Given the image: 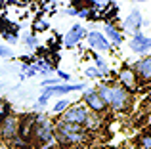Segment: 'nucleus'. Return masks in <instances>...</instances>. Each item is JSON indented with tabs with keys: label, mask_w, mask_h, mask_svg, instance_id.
<instances>
[{
	"label": "nucleus",
	"mask_w": 151,
	"mask_h": 149,
	"mask_svg": "<svg viewBox=\"0 0 151 149\" xmlns=\"http://www.w3.org/2000/svg\"><path fill=\"white\" fill-rule=\"evenodd\" d=\"M96 92L105 101L107 109H111L115 113H126L130 109V105H132V96L122 86H119L117 82H111V80L101 82L96 88Z\"/></svg>",
	"instance_id": "1"
},
{
	"label": "nucleus",
	"mask_w": 151,
	"mask_h": 149,
	"mask_svg": "<svg viewBox=\"0 0 151 149\" xmlns=\"http://www.w3.org/2000/svg\"><path fill=\"white\" fill-rule=\"evenodd\" d=\"M54 130H55V143H59L63 147H81L90 138V134L86 132L84 126L63 122L59 119L54 122Z\"/></svg>",
	"instance_id": "2"
},
{
	"label": "nucleus",
	"mask_w": 151,
	"mask_h": 149,
	"mask_svg": "<svg viewBox=\"0 0 151 149\" xmlns=\"http://www.w3.org/2000/svg\"><path fill=\"white\" fill-rule=\"evenodd\" d=\"M33 142L40 149H52L55 145V130L54 122L44 113H35V128H33Z\"/></svg>",
	"instance_id": "3"
},
{
	"label": "nucleus",
	"mask_w": 151,
	"mask_h": 149,
	"mask_svg": "<svg viewBox=\"0 0 151 149\" xmlns=\"http://www.w3.org/2000/svg\"><path fill=\"white\" fill-rule=\"evenodd\" d=\"M90 117V111L84 103H73L65 109V111L59 115V120L63 122H71V124H78V126H84L86 120Z\"/></svg>",
	"instance_id": "4"
},
{
	"label": "nucleus",
	"mask_w": 151,
	"mask_h": 149,
	"mask_svg": "<svg viewBox=\"0 0 151 149\" xmlns=\"http://www.w3.org/2000/svg\"><path fill=\"white\" fill-rule=\"evenodd\" d=\"M17 126H19V119L15 115H8L0 120V142L12 143L17 138Z\"/></svg>",
	"instance_id": "5"
},
{
	"label": "nucleus",
	"mask_w": 151,
	"mask_h": 149,
	"mask_svg": "<svg viewBox=\"0 0 151 149\" xmlns=\"http://www.w3.org/2000/svg\"><path fill=\"white\" fill-rule=\"evenodd\" d=\"M82 101H84V105L88 107L90 113H96V115H100V117H103L107 113V105H105V101L100 97V94L96 92V88L84 90V94H82Z\"/></svg>",
	"instance_id": "6"
},
{
	"label": "nucleus",
	"mask_w": 151,
	"mask_h": 149,
	"mask_svg": "<svg viewBox=\"0 0 151 149\" xmlns=\"http://www.w3.org/2000/svg\"><path fill=\"white\" fill-rule=\"evenodd\" d=\"M117 84L122 86L128 94H132V92L138 90L140 82H138V77H136V73H134V69L128 67V65H124V67L119 71V74H117Z\"/></svg>",
	"instance_id": "7"
},
{
	"label": "nucleus",
	"mask_w": 151,
	"mask_h": 149,
	"mask_svg": "<svg viewBox=\"0 0 151 149\" xmlns=\"http://www.w3.org/2000/svg\"><path fill=\"white\" fill-rule=\"evenodd\" d=\"M134 73L140 84H151V56H144L134 63Z\"/></svg>",
	"instance_id": "8"
},
{
	"label": "nucleus",
	"mask_w": 151,
	"mask_h": 149,
	"mask_svg": "<svg viewBox=\"0 0 151 149\" xmlns=\"http://www.w3.org/2000/svg\"><path fill=\"white\" fill-rule=\"evenodd\" d=\"M33 128H35V113L21 117L17 126V138L25 143H33Z\"/></svg>",
	"instance_id": "9"
},
{
	"label": "nucleus",
	"mask_w": 151,
	"mask_h": 149,
	"mask_svg": "<svg viewBox=\"0 0 151 149\" xmlns=\"http://www.w3.org/2000/svg\"><path fill=\"white\" fill-rule=\"evenodd\" d=\"M78 90H84V82H81V84H55V86H48V88L42 90V94H46L48 97H52V96H67L69 92H78Z\"/></svg>",
	"instance_id": "10"
},
{
	"label": "nucleus",
	"mask_w": 151,
	"mask_h": 149,
	"mask_svg": "<svg viewBox=\"0 0 151 149\" xmlns=\"http://www.w3.org/2000/svg\"><path fill=\"white\" fill-rule=\"evenodd\" d=\"M128 46H130V50H132L134 54H147V52H151V38L138 31V33L132 37V40H130Z\"/></svg>",
	"instance_id": "11"
},
{
	"label": "nucleus",
	"mask_w": 151,
	"mask_h": 149,
	"mask_svg": "<svg viewBox=\"0 0 151 149\" xmlns=\"http://www.w3.org/2000/svg\"><path fill=\"white\" fill-rule=\"evenodd\" d=\"M86 34H88V31L82 25H75V27H71V31L63 37V44H65L67 48H75L82 38H86Z\"/></svg>",
	"instance_id": "12"
},
{
	"label": "nucleus",
	"mask_w": 151,
	"mask_h": 149,
	"mask_svg": "<svg viewBox=\"0 0 151 149\" xmlns=\"http://www.w3.org/2000/svg\"><path fill=\"white\" fill-rule=\"evenodd\" d=\"M86 40H88V44L92 46V48H96L98 52H107V50L111 48V44L107 42V38L103 37L100 31H88V34H86Z\"/></svg>",
	"instance_id": "13"
},
{
	"label": "nucleus",
	"mask_w": 151,
	"mask_h": 149,
	"mask_svg": "<svg viewBox=\"0 0 151 149\" xmlns=\"http://www.w3.org/2000/svg\"><path fill=\"white\" fill-rule=\"evenodd\" d=\"M142 21H144L142 14H140L138 10H132V11L128 14V17L124 19V29L128 31V33L136 34L138 31H140V27H142Z\"/></svg>",
	"instance_id": "14"
},
{
	"label": "nucleus",
	"mask_w": 151,
	"mask_h": 149,
	"mask_svg": "<svg viewBox=\"0 0 151 149\" xmlns=\"http://www.w3.org/2000/svg\"><path fill=\"white\" fill-rule=\"evenodd\" d=\"M33 67H35V71L40 73V74H52V73L55 71V69H58L54 63H52V61L44 59V57H38V59H35Z\"/></svg>",
	"instance_id": "15"
},
{
	"label": "nucleus",
	"mask_w": 151,
	"mask_h": 149,
	"mask_svg": "<svg viewBox=\"0 0 151 149\" xmlns=\"http://www.w3.org/2000/svg\"><path fill=\"white\" fill-rule=\"evenodd\" d=\"M105 34H107V38L111 40V44H113V46H121L122 40H124V37L121 34V31H119L117 27H113L111 23H107V25H105Z\"/></svg>",
	"instance_id": "16"
},
{
	"label": "nucleus",
	"mask_w": 151,
	"mask_h": 149,
	"mask_svg": "<svg viewBox=\"0 0 151 149\" xmlns=\"http://www.w3.org/2000/svg\"><path fill=\"white\" fill-rule=\"evenodd\" d=\"M100 126H101V117L96 115V113H90L88 120H86V124H84L86 132H88V134H90V132H96Z\"/></svg>",
	"instance_id": "17"
},
{
	"label": "nucleus",
	"mask_w": 151,
	"mask_h": 149,
	"mask_svg": "<svg viewBox=\"0 0 151 149\" xmlns=\"http://www.w3.org/2000/svg\"><path fill=\"white\" fill-rule=\"evenodd\" d=\"M92 57H94V61H96V65H94V67L98 69V73H100V77H107V74L111 73V71H109V65H107V63H105V61L101 59L100 56H98L96 52L92 54Z\"/></svg>",
	"instance_id": "18"
},
{
	"label": "nucleus",
	"mask_w": 151,
	"mask_h": 149,
	"mask_svg": "<svg viewBox=\"0 0 151 149\" xmlns=\"http://www.w3.org/2000/svg\"><path fill=\"white\" fill-rule=\"evenodd\" d=\"M138 149H151V130L144 132L138 138Z\"/></svg>",
	"instance_id": "19"
},
{
	"label": "nucleus",
	"mask_w": 151,
	"mask_h": 149,
	"mask_svg": "<svg viewBox=\"0 0 151 149\" xmlns=\"http://www.w3.org/2000/svg\"><path fill=\"white\" fill-rule=\"evenodd\" d=\"M71 105V101L67 100V97H63V100H59V101H55V105H54V109H52V111L55 113V115H61L63 111H65L67 107H69Z\"/></svg>",
	"instance_id": "20"
},
{
	"label": "nucleus",
	"mask_w": 151,
	"mask_h": 149,
	"mask_svg": "<svg viewBox=\"0 0 151 149\" xmlns=\"http://www.w3.org/2000/svg\"><path fill=\"white\" fill-rule=\"evenodd\" d=\"M25 46L29 50H35L38 46V38L35 37V34H27V37H25Z\"/></svg>",
	"instance_id": "21"
},
{
	"label": "nucleus",
	"mask_w": 151,
	"mask_h": 149,
	"mask_svg": "<svg viewBox=\"0 0 151 149\" xmlns=\"http://www.w3.org/2000/svg\"><path fill=\"white\" fill-rule=\"evenodd\" d=\"M2 37H4V40H8L10 44H15V42H17V33H14V31H4Z\"/></svg>",
	"instance_id": "22"
},
{
	"label": "nucleus",
	"mask_w": 151,
	"mask_h": 149,
	"mask_svg": "<svg viewBox=\"0 0 151 149\" xmlns=\"http://www.w3.org/2000/svg\"><path fill=\"white\" fill-rule=\"evenodd\" d=\"M48 27H50V23L46 21V19H38V21H35V31H37V33H38V31H46Z\"/></svg>",
	"instance_id": "23"
},
{
	"label": "nucleus",
	"mask_w": 151,
	"mask_h": 149,
	"mask_svg": "<svg viewBox=\"0 0 151 149\" xmlns=\"http://www.w3.org/2000/svg\"><path fill=\"white\" fill-rule=\"evenodd\" d=\"M59 82H61L59 78H46V80L40 82V86L42 88H48V86H55V84H59Z\"/></svg>",
	"instance_id": "24"
},
{
	"label": "nucleus",
	"mask_w": 151,
	"mask_h": 149,
	"mask_svg": "<svg viewBox=\"0 0 151 149\" xmlns=\"http://www.w3.org/2000/svg\"><path fill=\"white\" fill-rule=\"evenodd\" d=\"M84 74H86L88 78H100V73H98L96 67H88V69L84 71Z\"/></svg>",
	"instance_id": "25"
},
{
	"label": "nucleus",
	"mask_w": 151,
	"mask_h": 149,
	"mask_svg": "<svg viewBox=\"0 0 151 149\" xmlns=\"http://www.w3.org/2000/svg\"><path fill=\"white\" fill-rule=\"evenodd\" d=\"M0 57H12L10 48H6V46H0Z\"/></svg>",
	"instance_id": "26"
},
{
	"label": "nucleus",
	"mask_w": 151,
	"mask_h": 149,
	"mask_svg": "<svg viewBox=\"0 0 151 149\" xmlns=\"http://www.w3.org/2000/svg\"><path fill=\"white\" fill-rule=\"evenodd\" d=\"M58 78L59 80H71V74L65 71H58Z\"/></svg>",
	"instance_id": "27"
},
{
	"label": "nucleus",
	"mask_w": 151,
	"mask_h": 149,
	"mask_svg": "<svg viewBox=\"0 0 151 149\" xmlns=\"http://www.w3.org/2000/svg\"><path fill=\"white\" fill-rule=\"evenodd\" d=\"M63 14H67V15H77V10H75V8H65V10H63Z\"/></svg>",
	"instance_id": "28"
},
{
	"label": "nucleus",
	"mask_w": 151,
	"mask_h": 149,
	"mask_svg": "<svg viewBox=\"0 0 151 149\" xmlns=\"http://www.w3.org/2000/svg\"><path fill=\"white\" fill-rule=\"evenodd\" d=\"M134 2H147V0H134Z\"/></svg>",
	"instance_id": "29"
},
{
	"label": "nucleus",
	"mask_w": 151,
	"mask_h": 149,
	"mask_svg": "<svg viewBox=\"0 0 151 149\" xmlns=\"http://www.w3.org/2000/svg\"><path fill=\"white\" fill-rule=\"evenodd\" d=\"M0 149H2V147H0Z\"/></svg>",
	"instance_id": "30"
}]
</instances>
